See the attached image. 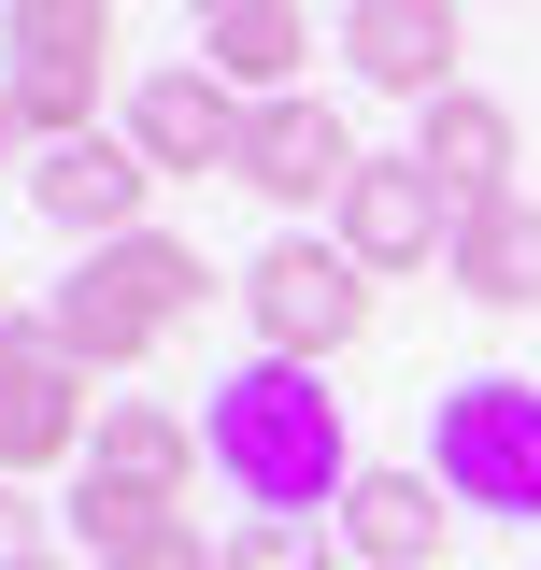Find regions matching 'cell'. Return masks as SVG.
Listing matches in <instances>:
<instances>
[{
	"instance_id": "ba28073f",
	"label": "cell",
	"mask_w": 541,
	"mask_h": 570,
	"mask_svg": "<svg viewBox=\"0 0 541 570\" xmlns=\"http://www.w3.org/2000/svg\"><path fill=\"white\" fill-rule=\"evenodd\" d=\"M342 58H356V86H385V100H442V86H471V43H456V0H342Z\"/></svg>"
},
{
	"instance_id": "d4e9b609",
	"label": "cell",
	"mask_w": 541,
	"mask_h": 570,
	"mask_svg": "<svg viewBox=\"0 0 541 570\" xmlns=\"http://www.w3.org/2000/svg\"><path fill=\"white\" fill-rule=\"evenodd\" d=\"M29 570H86V557H29Z\"/></svg>"
},
{
	"instance_id": "9c48e42d",
	"label": "cell",
	"mask_w": 541,
	"mask_h": 570,
	"mask_svg": "<svg viewBox=\"0 0 541 570\" xmlns=\"http://www.w3.org/2000/svg\"><path fill=\"white\" fill-rule=\"evenodd\" d=\"M356 171H371V157H356V129H342L314 86H299V100H257V129H243V186H257V200L314 214V200H342Z\"/></svg>"
},
{
	"instance_id": "6da1fadb",
	"label": "cell",
	"mask_w": 541,
	"mask_h": 570,
	"mask_svg": "<svg viewBox=\"0 0 541 570\" xmlns=\"http://www.w3.org/2000/svg\"><path fill=\"white\" fill-rule=\"evenodd\" d=\"M200 442H214V485L243 513H342V485H356L342 400H328V371H299V356H243L214 385Z\"/></svg>"
},
{
	"instance_id": "484cf974",
	"label": "cell",
	"mask_w": 541,
	"mask_h": 570,
	"mask_svg": "<svg viewBox=\"0 0 541 570\" xmlns=\"http://www.w3.org/2000/svg\"><path fill=\"white\" fill-rule=\"evenodd\" d=\"M0 328H14V299H0Z\"/></svg>"
},
{
	"instance_id": "ffe728a7",
	"label": "cell",
	"mask_w": 541,
	"mask_h": 570,
	"mask_svg": "<svg viewBox=\"0 0 541 570\" xmlns=\"http://www.w3.org/2000/svg\"><path fill=\"white\" fill-rule=\"evenodd\" d=\"M228 570H328V513H243Z\"/></svg>"
},
{
	"instance_id": "cb8c5ba5",
	"label": "cell",
	"mask_w": 541,
	"mask_h": 570,
	"mask_svg": "<svg viewBox=\"0 0 541 570\" xmlns=\"http://www.w3.org/2000/svg\"><path fill=\"white\" fill-rule=\"evenodd\" d=\"M186 14H200V29H214V14H257V0H186Z\"/></svg>"
},
{
	"instance_id": "2e32d148",
	"label": "cell",
	"mask_w": 541,
	"mask_h": 570,
	"mask_svg": "<svg viewBox=\"0 0 541 570\" xmlns=\"http://www.w3.org/2000/svg\"><path fill=\"white\" fill-rule=\"evenodd\" d=\"M0 58L14 71H100L115 58V0H0Z\"/></svg>"
},
{
	"instance_id": "5b68a950",
	"label": "cell",
	"mask_w": 541,
	"mask_h": 570,
	"mask_svg": "<svg viewBox=\"0 0 541 570\" xmlns=\"http://www.w3.org/2000/svg\"><path fill=\"white\" fill-rule=\"evenodd\" d=\"M328 243L371 285H385V272H427V257H456V200L427 186V157H371V171L328 200Z\"/></svg>"
},
{
	"instance_id": "5bb4252c",
	"label": "cell",
	"mask_w": 541,
	"mask_h": 570,
	"mask_svg": "<svg viewBox=\"0 0 541 570\" xmlns=\"http://www.w3.org/2000/svg\"><path fill=\"white\" fill-rule=\"evenodd\" d=\"M299 58H314L299 0H257V14H214L200 29V71L228 86V100H299Z\"/></svg>"
},
{
	"instance_id": "7c38bea8",
	"label": "cell",
	"mask_w": 541,
	"mask_h": 570,
	"mask_svg": "<svg viewBox=\"0 0 541 570\" xmlns=\"http://www.w3.org/2000/svg\"><path fill=\"white\" fill-rule=\"evenodd\" d=\"M328 528L371 570H442V471H356Z\"/></svg>"
},
{
	"instance_id": "d6986e66",
	"label": "cell",
	"mask_w": 541,
	"mask_h": 570,
	"mask_svg": "<svg viewBox=\"0 0 541 570\" xmlns=\"http://www.w3.org/2000/svg\"><path fill=\"white\" fill-rule=\"evenodd\" d=\"M142 528H157V499H129V485H86V471H71V557L86 570H115L142 542Z\"/></svg>"
},
{
	"instance_id": "8fae6325",
	"label": "cell",
	"mask_w": 541,
	"mask_h": 570,
	"mask_svg": "<svg viewBox=\"0 0 541 570\" xmlns=\"http://www.w3.org/2000/svg\"><path fill=\"white\" fill-rule=\"evenodd\" d=\"M200 456L214 442L186 414H157V400H100V428H86V485H129V499H157V513H186Z\"/></svg>"
},
{
	"instance_id": "44dd1931",
	"label": "cell",
	"mask_w": 541,
	"mask_h": 570,
	"mask_svg": "<svg viewBox=\"0 0 541 570\" xmlns=\"http://www.w3.org/2000/svg\"><path fill=\"white\" fill-rule=\"evenodd\" d=\"M115 570H228V542H214L200 513H157V528H142V542H129Z\"/></svg>"
},
{
	"instance_id": "7a4b0ae2",
	"label": "cell",
	"mask_w": 541,
	"mask_h": 570,
	"mask_svg": "<svg viewBox=\"0 0 541 570\" xmlns=\"http://www.w3.org/2000/svg\"><path fill=\"white\" fill-rule=\"evenodd\" d=\"M427 471L456 513H541V385L528 371H471L427 400Z\"/></svg>"
},
{
	"instance_id": "e0dca14e",
	"label": "cell",
	"mask_w": 541,
	"mask_h": 570,
	"mask_svg": "<svg viewBox=\"0 0 541 570\" xmlns=\"http://www.w3.org/2000/svg\"><path fill=\"white\" fill-rule=\"evenodd\" d=\"M100 285H115V299H142L157 328H171V314H200V299H214L200 243H171V228H129V243H100Z\"/></svg>"
},
{
	"instance_id": "52a82bcc",
	"label": "cell",
	"mask_w": 541,
	"mask_h": 570,
	"mask_svg": "<svg viewBox=\"0 0 541 570\" xmlns=\"http://www.w3.org/2000/svg\"><path fill=\"white\" fill-rule=\"evenodd\" d=\"M142 200H157V157H142L129 129L29 157V214H43V228H71L86 257H100V243H129V228H142Z\"/></svg>"
},
{
	"instance_id": "277c9868",
	"label": "cell",
	"mask_w": 541,
	"mask_h": 570,
	"mask_svg": "<svg viewBox=\"0 0 541 570\" xmlns=\"http://www.w3.org/2000/svg\"><path fill=\"white\" fill-rule=\"evenodd\" d=\"M86 428H100L86 371L58 356L43 314H14V328H0V485H29V471H86Z\"/></svg>"
},
{
	"instance_id": "8992f818",
	"label": "cell",
	"mask_w": 541,
	"mask_h": 570,
	"mask_svg": "<svg viewBox=\"0 0 541 570\" xmlns=\"http://www.w3.org/2000/svg\"><path fill=\"white\" fill-rule=\"evenodd\" d=\"M243 129H257V100H228L200 58L142 71L129 86V142L157 157V186H186V171H243Z\"/></svg>"
},
{
	"instance_id": "9a60e30c",
	"label": "cell",
	"mask_w": 541,
	"mask_h": 570,
	"mask_svg": "<svg viewBox=\"0 0 541 570\" xmlns=\"http://www.w3.org/2000/svg\"><path fill=\"white\" fill-rule=\"evenodd\" d=\"M43 328H58V356L86 371V385H100V371H129V356L157 343V314H142V299H115V285H100V257H86L58 299H43Z\"/></svg>"
},
{
	"instance_id": "3957f363",
	"label": "cell",
	"mask_w": 541,
	"mask_h": 570,
	"mask_svg": "<svg viewBox=\"0 0 541 570\" xmlns=\"http://www.w3.org/2000/svg\"><path fill=\"white\" fill-rule=\"evenodd\" d=\"M243 314H257V356H299V371H328L356 328H371V272L314 243V228H285L257 272H243Z\"/></svg>"
},
{
	"instance_id": "30bf717a",
	"label": "cell",
	"mask_w": 541,
	"mask_h": 570,
	"mask_svg": "<svg viewBox=\"0 0 541 570\" xmlns=\"http://www.w3.org/2000/svg\"><path fill=\"white\" fill-rule=\"evenodd\" d=\"M413 157H427V186L456 214L513 200V100H484V86H442L427 115H413Z\"/></svg>"
},
{
	"instance_id": "4fadbf2b",
	"label": "cell",
	"mask_w": 541,
	"mask_h": 570,
	"mask_svg": "<svg viewBox=\"0 0 541 570\" xmlns=\"http://www.w3.org/2000/svg\"><path fill=\"white\" fill-rule=\"evenodd\" d=\"M442 272L471 285L484 314H541V200H484V214H456V257Z\"/></svg>"
},
{
	"instance_id": "603a6c76",
	"label": "cell",
	"mask_w": 541,
	"mask_h": 570,
	"mask_svg": "<svg viewBox=\"0 0 541 570\" xmlns=\"http://www.w3.org/2000/svg\"><path fill=\"white\" fill-rule=\"evenodd\" d=\"M14 157H29V129H14V86H0V171H14ZM14 186H29V171H14Z\"/></svg>"
},
{
	"instance_id": "ac0fdd59",
	"label": "cell",
	"mask_w": 541,
	"mask_h": 570,
	"mask_svg": "<svg viewBox=\"0 0 541 570\" xmlns=\"http://www.w3.org/2000/svg\"><path fill=\"white\" fill-rule=\"evenodd\" d=\"M0 86H14V129L43 157L58 142H100V71H0Z\"/></svg>"
},
{
	"instance_id": "7402d4cb",
	"label": "cell",
	"mask_w": 541,
	"mask_h": 570,
	"mask_svg": "<svg viewBox=\"0 0 541 570\" xmlns=\"http://www.w3.org/2000/svg\"><path fill=\"white\" fill-rule=\"evenodd\" d=\"M43 557V513H29V485H0V570H29Z\"/></svg>"
}]
</instances>
